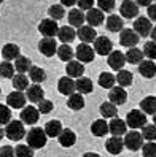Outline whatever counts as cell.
<instances>
[{"label":"cell","instance_id":"83f0119b","mask_svg":"<svg viewBox=\"0 0 156 157\" xmlns=\"http://www.w3.org/2000/svg\"><path fill=\"white\" fill-rule=\"evenodd\" d=\"M123 25H124V21H123V17H120L118 14H112V16H108L107 17V29L110 32H123Z\"/></svg>","mask_w":156,"mask_h":157},{"label":"cell","instance_id":"f5cc1de1","mask_svg":"<svg viewBox=\"0 0 156 157\" xmlns=\"http://www.w3.org/2000/svg\"><path fill=\"white\" fill-rule=\"evenodd\" d=\"M14 155H16V149H13L11 146H2L0 157H14Z\"/></svg>","mask_w":156,"mask_h":157},{"label":"cell","instance_id":"9a60e30c","mask_svg":"<svg viewBox=\"0 0 156 157\" xmlns=\"http://www.w3.org/2000/svg\"><path fill=\"white\" fill-rule=\"evenodd\" d=\"M26 100H27V97L22 94V92H18V90H14V92H11V94H8V97H6V103H8V106H11V108H26Z\"/></svg>","mask_w":156,"mask_h":157},{"label":"cell","instance_id":"f907efd6","mask_svg":"<svg viewBox=\"0 0 156 157\" xmlns=\"http://www.w3.org/2000/svg\"><path fill=\"white\" fill-rule=\"evenodd\" d=\"M38 111H40L42 114H48V113H51V111H53V101H50V100H43V101H40V103H38Z\"/></svg>","mask_w":156,"mask_h":157},{"label":"cell","instance_id":"4fadbf2b","mask_svg":"<svg viewBox=\"0 0 156 157\" xmlns=\"http://www.w3.org/2000/svg\"><path fill=\"white\" fill-rule=\"evenodd\" d=\"M77 36L81 40V43H85V44H89V43L97 40V33L94 30V27H91V25H83L81 29H78Z\"/></svg>","mask_w":156,"mask_h":157},{"label":"cell","instance_id":"30bf717a","mask_svg":"<svg viewBox=\"0 0 156 157\" xmlns=\"http://www.w3.org/2000/svg\"><path fill=\"white\" fill-rule=\"evenodd\" d=\"M58 89L62 95H73L75 94V90H77V82L73 81L70 76H62L58 82Z\"/></svg>","mask_w":156,"mask_h":157},{"label":"cell","instance_id":"f546056e","mask_svg":"<svg viewBox=\"0 0 156 157\" xmlns=\"http://www.w3.org/2000/svg\"><path fill=\"white\" fill-rule=\"evenodd\" d=\"M91 132H93L96 136H104V135H107V132H110V127H108L107 121L97 119V121H94L93 124H91Z\"/></svg>","mask_w":156,"mask_h":157},{"label":"cell","instance_id":"c3c4849f","mask_svg":"<svg viewBox=\"0 0 156 157\" xmlns=\"http://www.w3.org/2000/svg\"><path fill=\"white\" fill-rule=\"evenodd\" d=\"M142 154H143V157H156V143H153V141L146 143L142 147Z\"/></svg>","mask_w":156,"mask_h":157},{"label":"cell","instance_id":"8fae6325","mask_svg":"<svg viewBox=\"0 0 156 157\" xmlns=\"http://www.w3.org/2000/svg\"><path fill=\"white\" fill-rule=\"evenodd\" d=\"M120 43H121V46H126V48L131 49L139 43V35H137L135 30H132V29H124L120 35Z\"/></svg>","mask_w":156,"mask_h":157},{"label":"cell","instance_id":"6da1fadb","mask_svg":"<svg viewBox=\"0 0 156 157\" xmlns=\"http://www.w3.org/2000/svg\"><path fill=\"white\" fill-rule=\"evenodd\" d=\"M26 140H27V146H30L32 149H40L46 144L48 140V135L46 132L40 127H32L26 135Z\"/></svg>","mask_w":156,"mask_h":157},{"label":"cell","instance_id":"5bb4252c","mask_svg":"<svg viewBox=\"0 0 156 157\" xmlns=\"http://www.w3.org/2000/svg\"><path fill=\"white\" fill-rule=\"evenodd\" d=\"M126 62H127L126 60V54H123L121 51H113L108 56V65L112 67L113 70H116V71H121Z\"/></svg>","mask_w":156,"mask_h":157},{"label":"cell","instance_id":"484cf974","mask_svg":"<svg viewBox=\"0 0 156 157\" xmlns=\"http://www.w3.org/2000/svg\"><path fill=\"white\" fill-rule=\"evenodd\" d=\"M75 36H77V32L72 29L70 25H62L59 27V32H58V38L64 43V44H67V43H72L73 40H75Z\"/></svg>","mask_w":156,"mask_h":157},{"label":"cell","instance_id":"4316f807","mask_svg":"<svg viewBox=\"0 0 156 157\" xmlns=\"http://www.w3.org/2000/svg\"><path fill=\"white\" fill-rule=\"evenodd\" d=\"M58 140H59L61 146L70 147V146H73V144L77 143V135H75V132H73V130H70V128H64Z\"/></svg>","mask_w":156,"mask_h":157},{"label":"cell","instance_id":"ee69618b","mask_svg":"<svg viewBox=\"0 0 156 157\" xmlns=\"http://www.w3.org/2000/svg\"><path fill=\"white\" fill-rule=\"evenodd\" d=\"M142 136L145 138V140L150 141H154L156 140V125L153 124H146L143 128H142Z\"/></svg>","mask_w":156,"mask_h":157},{"label":"cell","instance_id":"603a6c76","mask_svg":"<svg viewBox=\"0 0 156 157\" xmlns=\"http://www.w3.org/2000/svg\"><path fill=\"white\" fill-rule=\"evenodd\" d=\"M123 146H124V140H121L120 136H112V138H108L107 143H105V147H107V151L110 154H120L123 151Z\"/></svg>","mask_w":156,"mask_h":157},{"label":"cell","instance_id":"ba28073f","mask_svg":"<svg viewBox=\"0 0 156 157\" xmlns=\"http://www.w3.org/2000/svg\"><path fill=\"white\" fill-rule=\"evenodd\" d=\"M58 49H59V46L56 44V40L54 38H45L43 36V38L40 40V43H38V51L46 57L54 56V54L58 52Z\"/></svg>","mask_w":156,"mask_h":157},{"label":"cell","instance_id":"1f68e13d","mask_svg":"<svg viewBox=\"0 0 156 157\" xmlns=\"http://www.w3.org/2000/svg\"><path fill=\"white\" fill-rule=\"evenodd\" d=\"M77 90H78V94H91L93 92V81H91L89 78L83 76V78H78L77 81Z\"/></svg>","mask_w":156,"mask_h":157},{"label":"cell","instance_id":"91938a15","mask_svg":"<svg viewBox=\"0 0 156 157\" xmlns=\"http://www.w3.org/2000/svg\"><path fill=\"white\" fill-rule=\"evenodd\" d=\"M153 122H154V124H156V114H154V116H153Z\"/></svg>","mask_w":156,"mask_h":157},{"label":"cell","instance_id":"9c48e42d","mask_svg":"<svg viewBox=\"0 0 156 157\" xmlns=\"http://www.w3.org/2000/svg\"><path fill=\"white\" fill-rule=\"evenodd\" d=\"M134 30L137 35H142V36H148L153 30V25H151V21L148 19V17L145 16H140L137 17L135 22H134Z\"/></svg>","mask_w":156,"mask_h":157},{"label":"cell","instance_id":"2e32d148","mask_svg":"<svg viewBox=\"0 0 156 157\" xmlns=\"http://www.w3.org/2000/svg\"><path fill=\"white\" fill-rule=\"evenodd\" d=\"M108 98H110V103L113 105H124L126 100H127V94L124 87H120V86H115L108 94Z\"/></svg>","mask_w":156,"mask_h":157},{"label":"cell","instance_id":"d6986e66","mask_svg":"<svg viewBox=\"0 0 156 157\" xmlns=\"http://www.w3.org/2000/svg\"><path fill=\"white\" fill-rule=\"evenodd\" d=\"M38 116H40L38 108L26 106L22 111H21V121H22L24 124H35L37 121H38Z\"/></svg>","mask_w":156,"mask_h":157},{"label":"cell","instance_id":"ab89813d","mask_svg":"<svg viewBox=\"0 0 156 157\" xmlns=\"http://www.w3.org/2000/svg\"><path fill=\"white\" fill-rule=\"evenodd\" d=\"M29 76H30V79L34 81V82H42V81H45L46 79V73H45V70L43 68H40V67H37V65H32V68H30V71H29Z\"/></svg>","mask_w":156,"mask_h":157},{"label":"cell","instance_id":"e575fe53","mask_svg":"<svg viewBox=\"0 0 156 157\" xmlns=\"http://www.w3.org/2000/svg\"><path fill=\"white\" fill-rule=\"evenodd\" d=\"M126 60L129 63H140L143 62V51L137 49V48H131L126 52Z\"/></svg>","mask_w":156,"mask_h":157},{"label":"cell","instance_id":"f6af8a7d","mask_svg":"<svg viewBox=\"0 0 156 157\" xmlns=\"http://www.w3.org/2000/svg\"><path fill=\"white\" fill-rule=\"evenodd\" d=\"M142 51H143L145 57H148L150 60H154L156 59V41H146Z\"/></svg>","mask_w":156,"mask_h":157},{"label":"cell","instance_id":"8d00e7d4","mask_svg":"<svg viewBox=\"0 0 156 157\" xmlns=\"http://www.w3.org/2000/svg\"><path fill=\"white\" fill-rule=\"evenodd\" d=\"M67 106L70 109H75V111H78V109H81L85 106V100H83V95L81 94H73L69 97L67 100Z\"/></svg>","mask_w":156,"mask_h":157},{"label":"cell","instance_id":"3957f363","mask_svg":"<svg viewBox=\"0 0 156 157\" xmlns=\"http://www.w3.org/2000/svg\"><path fill=\"white\" fill-rule=\"evenodd\" d=\"M5 133L6 136L13 141H19L21 138H24L26 135V130H24V124L21 121H11L10 124L6 125L5 128Z\"/></svg>","mask_w":156,"mask_h":157},{"label":"cell","instance_id":"6f0895ef","mask_svg":"<svg viewBox=\"0 0 156 157\" xmlns=\"http://www.w3.org/2000/svg\"><path fill=\"white\" fill-rule=\"evenodd\" d=\"M83 157H100L99 154H96V152H86Z\"/></svg>","mask_w":156,"mask_h":157},{"label":"cell","instance_id":"e0dca14e","mask_svg":"<svg viewBox=\"0 0 156 157\" xmlns=\"http://www.w3.org/2000/svg\"><path fill=\"white\" fill-rule=\"evenodd\" d=\"M108 127H110V133H112L113 136H121V135H124L126 130H127L126 121H123V119H120V117L112 119V121L108 122Z\"/></svg>","mask_w":156,"mask_h":157},{"label":"cell","instance_id":"44dd1931","mask_svg":"<svg viewBox=\"0 0 156 157\" xmlns=\"http://www.w3.org/2000/svg\"><path fill=\"white\" fill-rule=\"evenodd\" d=\"M2 56H3V59L6 62L8 60H16L18 57L21 56L19 54V46L14 44V43H6L2 48Z\"/></svg>","mask_w":156,"mask_h":157},{"label":"cell","instance_id":"7bdbcfd3","mask_svg":"<svg viewBox=\"0 0 156 157\" xmlns=\"http://www.w3.org/2000/svg\"><path fill=\"white\" fill-rule=\"evenodd\" d=\"M14 67L11 65L10 62H6V60H3L2 62V65H0V75H2V78H5V79H13L16 75H14Z\"/></svg>","mask_w":156,"mask_h":157},{"label":"cell","instance_id":"681fc988","mask_svg":"<svg viewBox=\"0 0 156 157\" xmlns=\"http://www.w3.org/2000/svg\"><path fill=\"white\" fill-rule=\"evenodd\" d=\"M97 6L100 11H112L115 8V0H99Z\"/></svg>","mask_w":156,"mask_h":157},{"label":"cell","instance_id":"ac0fdd59","mask_svg":"<svg viewBox=\"0 0 156 157\" xmlns=\"http://www.w3.org/2000/svg\"><path fill=\"white\" fill-rule=\"evenodd\" d=\"M66 71H67V76L70 78H83V73H85V65L78 60H72L67 63L66 67Z\"/></svg>","mask_w":156,"mask_h":157},{"label":"cell","instance_id":"cb8c5ba5","mask_svg":"<svg viewBox=\"0 0 156 157\" xmlns=\"http://www.w3.org/2000/svg\"><path fill=\"white\" fill-rule=\"evenodd\" d=\"M85 21H86V16L83 14L81 10H70L69 11V24L72 27H78V29H81V27L85 25Z\"/></svg>","mask_w":156,"mask_h":157},{"label":"cell","instance_id":"7402d4cb","mask_svg":"<svg viewBox=\"0 0 156 157\" xmlns=\"http://www.w3.org/2000/svg\"><path fill=\"white\" fill-rule=\"evenodd\" d=\"M26 97H27V100H30L32 103H40V101H43L45 98V92H43V89L40 87V86H37V84H34V86H30L29 89L26 90Z\"/></svg>","mask_w":156,"mask_h":157},{"label":"cell","instance_id":"d590c367","mask_svg":"<svg viewBox=\"0 0 156 157\" xmlns=\"http://www.w3.org/2000/svg\"><path fill=\"white\" fill-rule=\"evenodd\" d=\"M58 56H59L61 60H64V62L69 63V62H72L73 56H75V52H73V49L70 48L69 44H61L59 49H58Z\"/></svg>","mask_w":156,"mask_h":157},{"label":"cell","instance_id":"680465c9","mask_svg":"<svg viewBox=\"0 0 156 157\" xmlns=\"http://www.w3.org/2000/svg\"><path fill=\"white\" fill-rule=\"evenodd\" d=\"M61 5H75V2H72V0H69V2H67V0H62V2H61Z\"/></svg>","mask_w":156,"mask_h":157},{"label":"cell","instance_id":"ffe728a7","mask_svg":"<svg viewBox=\"0 0 156 157\" xmlns=\"http://www.w3.org/2000/svg\"><path fill=\"white\" fill-rule=\"evenodd\" d=\"M139 73L143 78H146V79L154 78V75H156V63L153 60H143V62H140L139 63Z\"/></svg>","mask_w":156,"mask_h":157},{"label":"cell","instance_id":"52a82bcc","mask_svg":"<svg viewBox=\"0 0 156 157\" xmlns=\"http://www.w3.org/2000/svg\"><path fill=\"white\" fill-rule=\"evenodd\" d=\"M94 49L91 48L89 44H85V43H80L77 46V51H75V57L78 62L85 63V62H93L94 59Z\"/></svg>","mask_w":156,"mask_h":157},{"label":"cell","instance_id":"7c38bea8","mask_svg":"<svg viewBox=\"0 0 156 157\" xmlns=\"http://www.w3.org/2000/svg\"><path fill=\"white\" fill-rule=\"evenodd\" d=\"M120 13L123 17L132 19V17L139 14V5H137V2H132V0H124L120 6Z\"/></svg>","mask_w":156,"mask_h":157},{"label":"cell","instance_id":"11a10c76","mask_svg":"<svg viewBox=\"0 0 156 157\" xmlns=\"http://www.w3.org/2000/svg\"><path fill=\"white\" fill-rule=\"evenodd\" d=\"M137 5H139V6H146V8H148V6L153 5V2H150V0H139V2H137Z\"/></svg>","mask_w":156,"mask_h":157},{"label":"cell","instance_id":"b9f144b4","mask_svg":"<svg viewBox=\"0 0 156 157\" xmlns=\"http://www.w3.org/2000/svg\"><path fill=\"white\" fill-rule=\"evenodd\" d=\"M116 82L120 84V87L129 86L131 82H132V73H131V71H127V70L118 71V75H116Z\"/></svg>","mask_w":156,"mask_h":157},{"label":"cell","instance_id":"9f6ffc18","mask_svg":"<svg viewBox=\"0 0 156 157\" xmlns=\"http://www.w3.org/2000/svg\"><path fill=\"white\" fill-rule=\"evenodd\" d=\"M150 36H151V41H156V25L153 27V30H151Z\"/></svg>","mask_w":156,"mask_h":157},{"label":"cell","instance_id":"4dcf8cb0","mask_svg":"<svg viewBox=\"0 0 156 157\" xmlns=\"http://www.w3.org/2000/svg\"><path fill=\"white\" fill-rule=\"evenodd\" d=\"M140 109L145 111V114H156V97H145L140 101Z\"/></svg>","mask_w":156,"mask_h":157},{"label":"cell","instance_id":"7dc6e473","mask_svg":"<svg viewBox=\"0 0 156 157\" xmlns=\"http://www.w3.org/2000/svg\"><path fill=\"white\" fill-rule=\"evenodd\" d=\"M10 117H11V111L10 108L5 105H0V124H10Z\"/></svg>","mask_w":156,"mask_h":157},{"label":"cell","instance_id":"db71d44e","mask_svg":"<svg viewBox=\"0 0 156 157\" xmlns=\"http://www.w3.org/2000/svg\"><path fill=\"white\" fill-rule=\"evenodd\" d=\"M148 19L150 21H156V3H153L151 6H148Z\"/></svg>","mask_w":156,"mask_h":157},{"label":"cell","instance_id":"d4e9b609","mask_svg":"<svg viewBox=\"0 0 156 157\" xmlns=\"http://www.w3.org/2000/svg\"><path fill=\"white\" fill-rule=\"evenodd\" d=\"M86 22H88V25H91V27H97V25H100L104 22V11H100L99 8H93L91 11H88L86 13Z\"/></svg>","mask_w":156,"mask_h":157},{"label":"cell","instance_id":"f35d334b","mask_svg":"<svg viewBox=\"0 0 156 157\" xmlns=\"http://www.w3.org/2000/svg\"><path fill=\"white\" fill-rule=\"evenodd\" d=\"M14 68L18 70V73H26V71H30V68H32V65H30V60L27 59V57H24V56H19L16 60H14Z\"/></svg>","mask_w":156,"mask_h":157},{"label":"cell","instance_id":"60d3db41","mask_svg":"<svg viewBox=\"0 0 156 157\" xmlns=\"http://www.w3.org/2000/svg\"><path fill=\"white\" fill-rule=\"evenodd\" d=\"M48 13H50V16H51V19L59 21V19H62V17H64V14H66V10H64V5H61V3H54V5L50 6Z\"/></svg>","mask_w":156,"mask_h":157},{"label":"cell","instance_id":"836d02e7","mask_svg":"<svg viewBox=\"0 0 156 157\" xmlns=\"http://www.w3.org/2000/svg\"><path fill=\"white\" fill-rule=\"evenodd\" d=\"M13 87L18 90V92H22V90H27L30 86H29V79H27L26 75H21V73H18V75L13 78Z\"/></svg>","mask_w":156,"mask_h":157},{"label":"cell","instance_id":"816d5d0a","mask_svg":"<svg viewBox=\"0 0 156 157\" xmlns=\"http://www.w3.org/2000/svg\"><path fill=\"white\" fill-rule=\"evenodd\" d=\"M77 5H78V8L81 11H83V10L91 11L94 8V2H93V0H80V2H77Z\"/></svg>","mask_w":156,"mask_h":157},{"label":"cell","instance_id":"8992f818","mask_svg":"<svg viewBox=\"0 0 156 157\" xmlns=\"http://www.w3.org/2000/svg\"><path fill=\"white\" fill-rule=\"evenodd\" d=\"M38 30L42 35H45V38H53L54 35H58L59 27H58V22L50 17V19H43L38 24Z\"/></svg>","mask_w":156,"mask_h":157},{"label":"cell","instance_id":"5b68a950","mask_svg":"<svg viewBox=\"0 0 156 157\" xmlns=\"http://www.w3.org/2000/svg\"><path fill=\"white\" fill-rule=\"evenodd\" d=\"M94 51L99 56H110L113 52L112 40L107 38V36H97V40L94 41Z\"/></svg>","mask_w":156,"mask_h":157},{"label":"cell","instance_id":"74e56055","mask_svg":"<svg viewBox=\"0 0 156 157\" xmlns=\"http://www.w3.org/2000/svg\"><path fill=\"white\" fill-rule=\"evenodd\" d=\"M116 113H118L116 105L110 103V101H104V103L100 105V114H102L105 119H107V117L115 119V117H116Z\"/></svg>","mask_w":156,"mask_h":157},{"label":"cell","instance_id":"277c9868","mask_svg":"<svg viewBox=\"0 0 156 157\" xmlns=\"http://www.w3.org/2000/svg\"><path fill=\"white\" fill-rule=\"evenodd\" d=\"M142 144H143V136H142V133L135 132V130L126 133V136H124V146L127 147V149H131V151L134 152V151H137V149H140V147H143Z\"/></svg>","mask_w":156,"mask_h":157},{"label":"cell","instance_id":"d6a6232c","mask_svg":"<svg viewBox=\"0 0 156 157\" xmlns=\"http://www.w3.org/2000/svg\"><path fill=\"white\" fill-rule=\"evenodd\" d=\"M115 81H116V76H113L112 73H100L99 75V86H102L104 89H110L112 90L115 87Z\"/></svg>","mask_w":156,"mask_h":157},{"label":"cell","instance_id":"7a4b0ae2","mask_svg":"<svg viewBox=\"0 0 156 157\" xmlns=\"http://www.w3.org/2000/svg\"><path fill=\"white\" fill-rule=\"evenodd\" d=\"M126 124L131 128H143L146 125V116L142 109H132L126 116Z\"/></svg>","mask_w":156,"mask_h":157},{"label":"cell","instance_id":"f1b7e54d","mask_svg":"<svg viewBox=\"0 0 156 157\" xmlns=\"http://www.w3.org/2000/svg\"><path fill=\"white\" fill-rule=\"evenodd\" d=\"M62 124L59 122V121H56V119H53V121H50V122H46V125H45V132H46V135L48 136H51V138H59V135L62 133Z\"/></svg>","mask_w":156,"mask_h":157},{"label":"cell","instance_id":"bcb514c9","mask_svg":"<svg viewBox=\"0 0 156 157\" xmlns=\"http://www.w3.org/2000/svg\"><path fill=\"white\" fill-rule=\"evenodd\" d=\"M16 157H34V151L30 146L19 144L16 147Z\"/></svg>","mask_w":156,"mask_h":157}]
</instances>
